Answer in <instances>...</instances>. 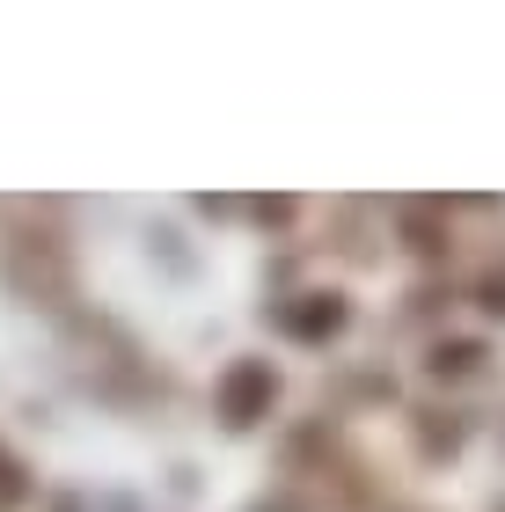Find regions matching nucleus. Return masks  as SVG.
Here are the masks:
<instances>
[{"label":"nucleus","mask_w":505,"mask_h":512,"mask_svg":"<svg viewBox=\"0 0 505 512\" xmlns=\"http://www.w3.org/2000/svg\"><path fill=\"white\" fill-rule=\"evenodd\" d=\"M271 395V374L264 366H235V381H227V410H235V425H249V403Z\"/></svg>","instance_id":"f257e3e1"}]
</instances>
